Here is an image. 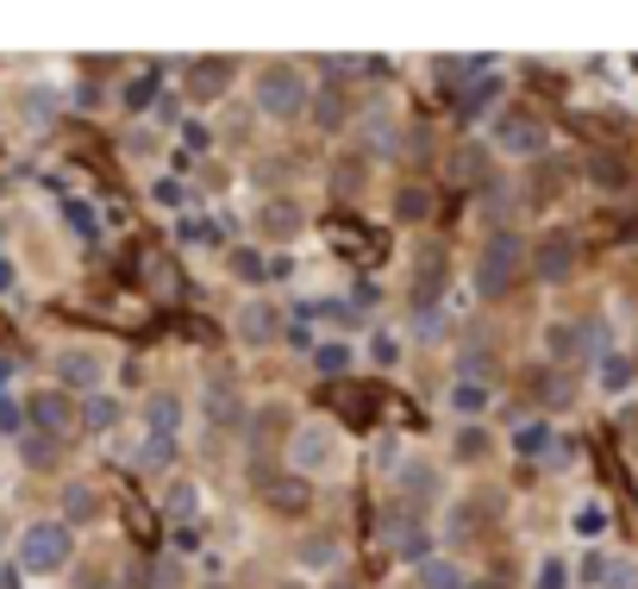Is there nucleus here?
Masks as SVG:
<instances>
[{
	"label": "nucleus",
	"mask_w": 638,
	"mask_h": 589,
	"mask_svg": "<svg viewBox=\"0 0 638 589\" xmlns=\"http://www.w3.org/2000/svg\"><path fill=\"white\" fill-rule=\"evenodd\" d=\"M13 558H20V570L32 583H51V577H63L69 558H76V533L63 527V521H32V527H20Z\"/></svg>",
	"instance_id": "nucleus-3"
},
{
	"label": "nucleus",
	"mask_w": 638,
	"mask_h": 589,
	"mask_svg": "<svg viewBox=\"0 0 638 589\" xmlns=\"http://www.w3.org/2000/svg\"><path fill=\"white\" fill-rule=\"evenodd\" d=\"M369 352H376V364H401V339H376V345H369Z\"/></svg>",
	"instance_id": "nucleus-41"
},
{
	"label": "nucleus",
	"mask_w": 638,
	"mask_h": 589,
	"mask_svg": "<svg viewBox=\"0 0 638 589\" xmlns=\"http://www.w3.org/2000/svg\"><path fill=\"white\" fill-rule=\"evenodd\" d=\"M488 401H495V389H488V383H464V376H457V383L445 389V408L457 414L464 427H476V420H483V414H488Z\"/></svg>",
	"instance_id": "nucleus-14"
},
{
	"label": "nucleus",
	"mask_w": 638,
	"mask_h": 589,
	"mask_svg": "<svg viewBox=\"0 0 638 589\" xmlns=\"http://www.w3.org/2000/svg\"><path fill=\"white\" fill-rule=\"evenodd\" d=\"M182 432V395H151L144 401V439H175Z\"/></svg>",
	"instance_id": "nucleus-17"
},
{
	"label": "nucleus",
	"mask_w": 638,
	"mask_h": 589,
	"mask_svg": "<svg viewBox=\"0 0 638 589\" xmlns=\"http://www.w3.org/2000/svg\"><path fill=\"white\" fill-rule=\"evenodd\" d=\"M88 521H100V495L88 490V483H69V490H63V527L76 533V527H88Z\"/></svg>",
	"instance_id": "nucleus-20"
},
{
	"label": "nucleus",
	"mask_w": 638,
	"mask_h": 589,
	"mask_svg": "<svg viewBox=\"0 0 638 589\" xmlns=\"http://www.w3.org/2000/svg\"><path fill=\"white\" fill-rule=\"evenodd\" d=\"M144 476H163L175 464V439H138V458H132Z\"/></svg>",
	"instance_id": "nucleus-23"
},
{
	"label": "nucleus",
	"mask_w": 638,
	"mask_h": 589,
	"mask_svg": "<svg viewBox=\"0 0 638 589\" xmlns=\"http://www.w3.org/2000/svg\"><path fill=\"white\" fill-rule=\"evenodd\" d=\"M163 508H170V521H194V514H201V490H194V483H175Z\"/></svg>",
	"instance_id": "nucleus-31"
},
{
	"label": "nucleus",
	"mask_w": 638,
	"mask_h": 589,
	"mask_svg": "<svg viewBox=\"0 0 638 589\" xmlns=\"http://www.w3.org/2000/svg\"><path fill=\"white\" fill-rule=\"evenodd\" d=\"M233 333L245 339V345H275V333H282V314H275V301L251 294V301H245V308L233 314Z\"/></svg>",
	"instance_id": "nucleus-11"
},
{
	"label": "nucleus",
	"mask_w": 638,
	"mask_h": 589,
	"mask_svg": "<svg viewBox=\"0 0 638 589\" xmlns=\"http://www.w3.org/2000/svg\"><path fill=\"white\" fill-rule=\"evenodd\" d=\"M520 257H526V245L513 233H488L483 257H476V294H483V301H501V294L520 282Z\"/></svg>",
	"instance_id": "nucleus-4"
},
{
	"label": "nucleus",
	"mask_w": 638,
	"mask_h": 589,
	"mask_svg": "<svg viewBox=\"0 0 638 589\" xmlns=\"http://www.w3.org/2000/svg\"><path fill=\"white\" fill-rule=\"evenodd\" d=\"M439 289H445V257L420 251V264H413V308L432 314V308H439Z\"/></svg>",
	"instance_id": "nucleus-13"
},
{
	"label": "nucleus",
	"mask_w": 638,
	"mask_h": 589,
	"mask_svg": "<svg viewBox=\"0 0 638 589\" xmlns=\"http://www.w3.org/2000/svg\"><path fill=\"white\" fill-rule=\"evenodd\" d=\"M483 158H488L483 144H469V151H457V176H464V182H476V176H483Z\"/></svg>",
	"instance_id": "nucleus-37"
},
{
	"label": "nucleus",
	"mask_w": 638,
	"mask_h": 589,
	"mask_svg": "<svg viewBox=\"0 0 638 589\" xmlns=\"http://www.w3.org/2000/svg\"><path fill=\"white\" fill-rule=\"evenodd\" d=\"M576 527H582V533H601V527H607V514H601V502H588V508L576 514Z\"/></svg>",
	"instance_id": "nucleus-42"
},
{
	"label": "nucleus",
	"mask_w": 638,
	"mask_h": 589,
	"mask_svg": "<svg viewBox=\"0 0 638 589\" xmlns=\"http://www.w3.org/2000/svg\"><path fill=\"white\" fill-rule=\"evenodd\" d=\"M420 589H464V570H457V558H425L420 565Z\"/></svg>",
	"instance_id": "nucleus-25"
},
{
	"label": "nucleus",
	"mask_w": 638,
	"mask_h": 589,
	"mask_svg": "<svg viewBox=\"0 0 638 589\" xmlns=\"http://www.w3.org/2000/svg\"><path fill=\"white\" fill-rule=\"evenodd\" d=\"M451 452H457V464H483V458H488V432L483 427H464Z\"/></svg>",
	"instance_id": "nucleus-30"
},
{
	"label": "nucleus",
	"mask_w": 638,
	"mask_h": 589,
	"mask_svg": "<svg viewBox=\"0 0 638 589\" xmlns=\"http://www.w3.org/2000/svg\"><path fill=\"white\" fill-rule=\"evenodd\" d=\"M313 107H320V114H313V126H320V132H345V126H350V95H345V88L313 95Z\"/></svg>",
	"instance_id": "nucleus-21"
},
{
	"label": "nucleus",
	"mask_w": 638,
	"mask_h": 589,
	"mask_svg": "<svg viewBox=\"0 0 638 589\" xmlns=\"http://www.w3.org/2000/svg\"><path fill=\"white\" fill-rule=\"evenodd\" d=\"M544 352H551V364H576V357L588 352V333L570 326V320H551V326H544Z\"/></svg>",
	"instance_id": "nucleus-18"
},
{
	"label": "nucleus",
	"mask_w": 638,
	"mask_h": 589,
	"mask_svg": "<svg viewBox=\"0 0 638 589\" xmlns=\"http://www.w3.org/2000/svg\"><path fill=\"white\" fill-rule=\"evenodd\" d=\"M201 408H207V420L233 427V420H238V395H233V383H226V376H213L207 395H201Z\"/></svg>",
	"instance_id": "nucleus-22"
},
{
	"label": "nucleus",
	"mask_w": 638,
	"mask_h": 589,
	"mask_svg": "<svg viewBox=\"0 0 638 589\" xmlns=\"http://www.w3.org/2000/svg\"><path fill=\"white\" fill-rule=\"evenodd\" d=\"M394 490H401L407 502H432V495H439V471H432L425 458H407V464H394Z\"/></svg>",
	"instance_id": "nucleus-16"
},
{
	"label": "nucleus",
	"mask_w": 638,
	"mask_h": 589,
	"mask_svg": "<svg viewBox=\"0 0 638 589\" xmlns=\"http://www.w3.org/2000/svg\"><path fill=\"white\" fill-rule=\"evenodd\" d=\"M100 589H113V583H100Z\"/></svg>",
	"instance_id": "nucleus-46"
},
{
	"label": "nucleus",
	"mask_w": 638,
	"mask_h": 589,
	"mask_svg": "<svg viewBox=\"0 0 638 589\" xmlns=\"http://www.w3.org/2000/svg\"><path fill=\"white\" fill-rule=\"evenodd\" d=\"M382 539H388V551H394V558H407V565H425V558H432V533H425L420 508H407V502H388Z\"/></svg>",
	"instance_id": "nucleus-5"
},
{
	"label": "nucleus",
	"mask_w": 638,
	"mask_h": 589,
	"mask_svg": "<svg viewBox=\"0 0 638 589\" xmlns=\"http://www.w3.org/2000/svg\"><path fill=\"white\" fill-rule=\"evenodd\" d=\"M282 589H307V583H282Z\"/></svg>",
	"instance_id": "nucleus-44"
},
{
	"label": "nucleus",
	"mask_w": 638,
	"mask_h": 589,
	"mask_svg": "<svg viewBox=\"0 0 638 589\" xmlns=\"http://www.w3.org/2000/svg\"><path fill=\"white\" fill-rule=\"evenodd\" d=\"M289 432H294V408L289 401H263V408L251 414V452H270V446H289Z\"/></svg>",
	"instance_id": "nucleus-12"
},
{
	"label": "nucleus",
	"mask_w": 638,
	"mask_h": 589,
	"mask_svg": "<svg viewBox=\"0 0 638 589\" xmlns=\"http://www.w3.org/2000/svg\"><path fill=\"white\" fill-rule=\"evenodd\" d=\"M488 100H501V82H476V88H469V114H488Z\"/></svg>",
	"instance_id": "nucleus-36"
},
{
	"label": "nucleus",
	"mask_w": 638,
	"mask_h": 589,
	"mask_svg": "<svg viewBox=\"0 0 638 589\" xmlns=\"http://www.w3.org/2000/svg\"><path fill=\"white\" fill-rule=\"evenodd\" d=\"M25 401H13V395H0V432H20L25 427Z\"/></svg>",
	"instance_id": "nucleus-39"
},
{
	"label": "nucleus",
	"mask_w": 638,
	"mask_h": 589,
	"mask_svg": "<svg viewBox=\"0 0 638 589\" xmlns=\"http://www.w3.org/2000/svg\"><path fill=\"white\" fill-rule=\"evenodd\" d=\"M51 458H57L51 439H25V464H51Z\"/></svg>",
	"instance_id": "nucleus-40"
},
{
	"label": "nucleus",
	"mask_w": 638,
	"mask_h": 589,
	"mask_svg": "<svg viewBox=\"0 0 638 589\" xmlns=\"http://www.w3.org/2000/svg\"><path fill=\"white\" fill-rule=\"evenodd\" d=\"M607 589H638V565H632V558H614V565H607Z\"/></svg>",
	"instance_id": "nucleus-34"
},
{
	"label": "nucleus",
	"mask_w": 638,
	"mask_h": 589,
	"mask_svg": "<svg viewBox=\"0 0 638 589\" xmlns=\"http://www.w3.org/2000/svg\"><path fill=\"white\" fill-rule=\"evenodd\" d=\"M532 264H539L544 282H570V276H576V245H570L563 233H551V238L539 245V257H532Z\"/></svg>",
	"instance_id": "nucleus-15"
},
{
	"label": "nucleus",
	"mask_w": 638,
	"mask_h": 589,
	"mask_svg": "<svg viewBox=\"0 0 638 589\" xmlns=\"http://www.w3.org/2000/svg\"><path fill=\"white\" fill-rule=\"evenodd\" d=\"M350 364H357V352H350V345H338V339H326V345L313 352V371H320V376H345Z\"/></svg>",
	"instance_id": "nucleus-27"
},
{
	"label": "nucleus",
	"mask_w": 638,
	"mask_h": 589,
	"mask_svg": "<svg viewBox=\"0 0 638 589\" xmlns=\"http://www.w3.org/2000/svg\"><path fill=\"white\" fill-rule=\"evenodd\" d=\"M345 589H350V583H345Z\"/></svg>",
	"instance_id": "nucleus-47"
},
{
	"label": "nucleus",
	"mask_w": 638,
	"mask_h": 589,
	"mask_svg": "<svg viewBox=\"0 0 638 589\" xmlns=\"http://www.w3.org/2000/svg\"><path fill=\"white\" fill-rule=\"evenodd\" d=\"M25 408H32V427H39L51 446H57V439H69V427H76V408H69V395H63V389H39Z\"/></svg>",
	"instance_id": "nucleus-10"
},
{
	"label": "nucleus",
	"mask_w": 638,
	"mask_h": 589,
	"mask_svg": "<svg viewBox=\"0 0 638 589\" xmlns=\"http://www.w3.org/2000/svg\"><path fill=\"white\" fill-rule=\"evenodd\" d=\"M233 82H238V63H233V57H201V63H188V100H194V107L219 100Z\"/></svg>",
	"instance_id": "nucleus-9"
},
{
	"label": "nucleus",
	"mask_w": 638,
	"mask_h": 589,
	"mask_svg": "<svg viewBox=\"0 0 638 589\" xmlns=\"http://www.w3.org/2000/svg\"><path fill=\"white\" fill-rule=\"evenodd\" d=\"M113 420H119V401H113V395H107V389L82 401V427H88V432H107V427H113Z\"/></svg>",
	"instance_id": "nucleus-26"
},
{
	"label": "nucleus",
	"mask_w": 638,
	"mask_h": 589,
	"mask_svg": "<svg viewBox=\"0 0 638 589\" xmlns=\"http://www.w3.org/2000/svg\"><path fill=\"white\" fill-rule=\"evenodd\" d=\"M0 233H7V219H0Z\"/></svg>",
	"instance_id": "nucleus-45"
},
{
	"label": "nucleus",
	"mask_w": 638,
	"mask_h": 589,
	"mask_svg": "<svg viewBox=\"0 0 638 589\" xmlns=\"http://www.w3.org/2000/svg\"><path fill=\"white\" fill-rule=\"evenodd\" d=\"M289 471H301V476H313V483H326V476H338L345 471V432L332 427V420H294V432H289Z\"/></svg>",
	"instance_id": "nucleus-1"
},
{
	"label": "nucleus",
	"mask_w": 638,
	"mask_h": 589,
	"mask_svg": "<svg viewBox=\"0 0 638 589\" xmlns=\"http://www.w3.org/2000/svg\"><path fill=\"white\" fill-rule=\"evenodd\" d=\"M263 502H270L275 514H294L301 502H307V490H301V483H270V476H263Z\"/></svg>",
	"instance_id": "nucleus-29"
},
{
	"label": "nucleus",
	"mask_w": 638,
	"mask_h": 589,
	"mask_svg": "<svg viewBox=\"0 0 638 589\" xmlns=\"http://www.w3.org/2000/svg\"><path fill=\"white\" fill-rule=\"evenodd\" d=\"M257 95V114L275 119V126H289V119H301L313 107V76L301 69V63H263L251 82Z\"/></svg>",
	"instance_id": "nucleus-2"
},
{
	"label": "nucleus",
	"mask_w": 638,
	"mask_h": 589,
	"mask_svg": "<svg viewBox=\"0 0 638 589\" xmlns=\"http://www.w3.org/2000/svg\"><path fill=\"white\" fill-rule=\"evenodd\" d=\"M544 144H551V132H544L532 114H501L495 119V151H501V158H544Z\"/></svg>",
	"instance_id": "nucleus-7"
},
{
	"label": "nucleus",
	"mask_w": 638,
	"mask_h": 589,
	"mask_svg": "<svg viewBox=\"0 0 638 589\" xmlns=\"http://www.w3.org/2000/svg\"><path fill=\"white\" fill-rule=\"evenodd\" d=\"M57 119V88H25V126H51Z\"/></svg>",
	"instance_id": "nucleus-28"
},
{
	"label": "nucleus",
	"mask_w": 638,
	"mask_h": 589,
	"mask_svg": "<svg viewBox=\"0 0 638 589\" xmlns=\"http://www.w3.org/2000/svg\"><path fill=\"white\" fill-rule=\"evenodd\" d=\"M207 589H213V583H207Z\"/></svg>",
	"instance_id": "nucleus-48"
},
{
	"label": "nucleus",
	"mask_w": 638,
	"mask_h": 589,
	"mask_svg": "<svg viewBox=\"0 0 638 589\" xmlns=\"http://www.w3.org/2000/svg\"><path fill=\"white\" fill-rule=\"evenodd\" d=\"M425 214H432V195H425L420 182H407V189H394V219H401V226H420Z\"/></svg>",
	"instance_id": "nucleus-24"
},
{
	"label": "nucleus",
	"mask_w": 638,
	"mask_h": 589,
	"mask_svg": "<svg viewBox=\"0 0 638 589\" xmlns=\"http://www.w3.org/2000/svg\"><path fill=\"white\" fill-rule=\"evenodd\" d=\"M601 383H607V389H626V383H632V364H626V357H607V364H601Z\"/></svg>",
	"instance_id": "nucleus-35"
},
{
	"label": "nucleus",
	"mask_w": 638,
	"mask_h": 589,
	"mask_svg": "<svg viewBox=\"0 0 638 589\" xmlns=\"http://www.w3.org/2000/svg\"><path fill=\"white\" fill-rule=\"evenodd\" d=\"M607 565H614V551H588V558H582V577H588V583H607Z\"/></svg>",
	"instance_id": "nucleus-38"
},
{
	"label": "nucleus",
	"mask_w": 638,
	"mask_h": 589,
	"mask_svg": "<svg viewBox=\"0 0 638 589\" xmlns=\"http://www.w3.org/2000/svg\"><path fill=\"white\" fill-rule=\"evenodd\" d=\"M233 276H251V282H263V276H270V264H263V251H238V257H233Z\"/></svg>",
	"instance_id": "nucleus-33"
},
{
	"label": "nucleus",
	"mask_w": 638,
	"mask_h": 589,
	"mask_svg": "<svg viewBox=\"0 0 638 589\" xmlns=\"http://www.w3.org/2000/svg\"><path fill=\"white\" fill-rule=\"evenodd\" d=\"M570 583V565H563V558H544L539 570H532V589H563Z\"/></svg>",
	"instance_id": "nucleus-32"
},
{
	"label": "nucleus",
	"mask_w": 638,
	"mask_h": 589,
	"mask_svg": "<svg viewBox=\"0 0 638 589\" xmlns=\"http://www.w3.org/2000/svg\"><path fill=\"white\" fill-rule=\"evenodd\" d=\"M301 226H307V207H301V201H289V195L263 201V233H275V238H294Z\"/></svg>",
	"instance_id": "nucleus-19"
},
{
	"label": "nucleus",
	"mask_w": 638,
	"mask_h": 589,
	"mask_svg": "<svg viewBox=\"0 0 638 589\" xmlns=\"http://www.w3.org/2000/svg\"><path fill=\"white\" fill-rule=\"evenodd\" d=\"M464 589H495V583H464Z\"/></svg>",
	"instance_id": "nucleus-43"
},
{
	"label": "nucleus",
	"mask_w": 638,
	"mask_h": 589,
	"mask_svg": "<svg viewBox=\"0 0 638 589\" xmlns=\"http://www.w3.org/2000/svg\"><path fill=\"white\" fill-rule=\"evenodd\" d=\"M107 371H113V357L100 352V345H63L57 352V383L63 389H82V395H100V383H107Z\"/></svg>",
	"instance_id": "nucleus-6"
},
{
	"label": "nucleus",
	"mask_w": 638,
	"mask_h": 589,
	"mask_svg": "<svg viewBox=\"0 0 638 589\" xmlns=\"http://www.w3.org/2000/svg\"><path fill=\"white\" fill-rule=\"evenodd\" d=\"M294 565L307 570V577H326V570H338L345 565V539L332 527H313V533H301L294 539Z\"/></svg>",
	"instance_id": "nucleus-8"
}]
</instances>
